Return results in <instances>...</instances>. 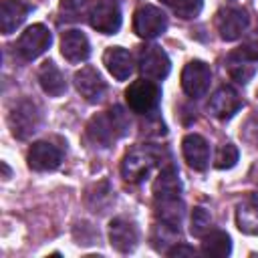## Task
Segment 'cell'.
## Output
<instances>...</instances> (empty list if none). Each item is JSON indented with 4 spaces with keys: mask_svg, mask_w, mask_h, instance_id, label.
Here are the masks:
<instances>
[{
    "mask_svg": "<svg viewBox=\"0 0 258 258\" xmlns=\"http://www.w3.org/2000/svg\"><path fill=\"white\" fill-rule=\"evenodd\" d=\"M250 179H252L254 183H258V163L252 165V169H250Z\"/></svg>",
    "mask_w": 258,
    "mask_h": 258,
    "instance_id": "cell-31",
    "label": "cell"
},
{
    "mask_svg": "<svg viewBox=\"0 0 258 258\" xmlns=\"http://www.w3.org/2000/svg\"><path fill=\"white\" fill-rule=\"evenodd\" d=\"M50 42H52L50 30L44 24H32L20 34L16 50L24 60H34L48 50Z\"/></svg>",
    "mask_w": 258,
    "mask_h": 258,
    "instance_id": "cell-7",
    "label": "cell"
},
{
    "mask_svg": "<svg viewBox=\"0 0 258 258\" xmlns=\"http://www.w3.org/2000/svg\"><path fill=\"white\" fill-rule=\"evenodd\" d=\"M30 12H32V4H28L26 0H2V4H0V30L4 34L14 32L26 20V16Z\"/></svg>",
    "mask_w": 258,
    "mask_h": 258,
    "instance_id": "cell-16",
    "label": "cell"
},
{
    "mask_svg": "<svg viewBox=\"0 0 258 258\" xmlns=\"http://www.w3.org/2000/svg\"><path fill=\"white\" fill-rule=\"evenodd\" d=\"M161 99V89L151 79H137L133 81L125 91V101L133 113L149 115L157 109Z\"/></svg>",
    "mask_w": 258,
    "mask_h": 258,
    "instance_id": "cell-3",
    "label": "cell"
},
{
    "mask_svg": "<svg viewBox=\"0 0 258 258\" xmlns=\"http://www.w3.org/2000/svg\"><path fill=\"white\" fill-rule=\"evenodd\" d=\"M248 12L238 6H226L216 14V28L224 40H236L248 28Z\"/></svg>",
    "mask_w": 258,
    "mask_h": 258,
    "instance_id": "cell-10",
    "label": "cell"
},
{
    "mask_svg": "<svg viewBox=\"0 0 258 258\" xmlns=\"http://www.w3.org/2000/svg\"><path fill=\"white\" fill-rule=\"evenodd\" d=\"M38 81L40 87L46 95L50 97H60L67 91V81L62 77V73L56 69V64L52 60H44L38 69Z\"/></svg>",
    "mask_w": 258,
    "mask_h": 258,
    "instance_id": "cell-21",
    "label": "cell"
},
{
    "mask_svg": "<svg viewBox=\"0 0 258 258\" xmlns=\"http://www.w3.org/2000/svg\"><path fill=\"white\" fill-rule=\"evenodd\" d=\"M161 163V151L153 145H141L131 149L121 161V175L129 183H139L149 177L151 169Z\"/></svg>",
    "mask_w": 258,
    "mask_h": 258,
    "instance_id": "cell-2",
    "label": "cell"
},
{
    "mask_svg": "<svg viewBox=\"0 0 258 258\" xmlns=\"http://www.w3.org/2000/svg\"><path fill=\"white\" fill-rule=\"evenodd\" d=\"M240 107H242V99L232 87H220L210 97V103H208V111L220 121L232 119L240 111Z\"/></svg>",
    "mask_w": 258,
    "mask_h": 258,
    "instance_id": "cell-14",
    "label": "cell"
},
{
    "mask_svg": "<svg viewBox=\"0 0 258 258\" xmlns=\"http://www.w3.org/2000/svg\"><path fill=\"white\" fill-rule=\"evenodd\" d=\"M169 71H171V62L161 46L149 44L139 50V73L145 79L161 81L169 75Z\"/></svg>",
    "mask_w": 258,
    "mask_h": 258,
    "instance_id": "cell-8",
    "label": "cell"
},
{
    "mask_svg": "<svg viewBox=\"0 0 258 258\" xmlns=\"http://www.w3.org/2000/svg\"><path fill=\"white\" fill-rule=\"evenodd\" d=\"M185 214V206L179 200V196H169V198H155V216L159 222L179 228L181 220Z\"/></svg>",
    "mask_w": 258,
    "mask_h": 258,
    "instance_id": "cell-19",
    "label": "cell"
},
{
    "mask_svg": "<svg viewBox=\"0 0 258 258\" xmlns=\"http://www.w3.org/2000/svg\"><path fill=\"white\" fill-rule=\"evenodd\" d=\"M89 24L103 34H115L121 28V8L115 0H95L87 10Z\"/></svg>",
    "mask_w": 258,
    "mask_h": 258,
    "instance_id": "cell-4",
    "label": "cell"
},
{
    "mask_svg": "<svg viewBox=\"0 0 258 258\" xmlns=\"http://www.w3.org/2000/svg\"><path fill=\"white\" fill-rule=\"evenodd\" d=\"M238 161V147L232 143H222L216 149V157H214V165L218 169H230L234 167Z\"/></svg>",
    "mask_w": 258,
    "mask_h": 258,
    "instance_id": "cell-26",
    "label": "cell"
},
{
    "mask_svg": "<svg viewBox=\"0 0 258 258\" xmlns=\"http://www.w3.org/2000/svg\"><path fill=\"white\" fill-rule=\"evenodd\" d=\"M103 64L107 71L113 75L117 81H127L129 75L133 73V58L131 52L125 50L123 46H109L103 54Z\"/></svg>",
    "mask_w": 258,
    "mask_h": 258,
    "instance_id": "cell-18",
    "label": "cell"
},
{
    "mask_svg": "<svg viewBox=\"0 0 258 258\" xmlns=\"http://www.w3.org/2000/svg\"><path fill=\"white\" fill-rule=\"evenodd\" d=\"M181 151L187 161V165L196 171H204L210 163V145L202 135L189 133L181 141Z\"/></svg>",
    "mask_w": 258,
    "mask_h": 258,
    "instance_id": "cell-15",
    "label": "cell"
},
{
    "mask_svg": "<svg viewBox=\"0 0 258 258\" xmlns=\"http://www.w3.org/2000/svg\"><path fill=\"white\" fill-rule=\"evenodd\" d=\"M181 191V183H179V175L177 169L173 165H167L159 171L155 183H153V196L155 198H169V196H179Z\"/></svg>",
    "mask_w": 258,
    "mask_h": 258,
    "instance_id": "cell-24",
    "label": "cell"
},
{
    "mask_svg": "<svg viewBox=\"0 0 258 258\" xmlns=\"http://www.w3.org/2000/svg\"><path fill=\"white\" fill-rule=\"evenodd\" d=\"M127 131H129V121L121 107H111V109L95 115L87 125L89 139L93 143H99L101 147L113 145Z\"/></svg>",
    "mask_w": 258,
    "mask_h": 258,
    "instance_id": "cell-1",
    "label": "cell"
},
{
    "mask_svg": "<svg viewBox=\"0 0 258 258\" xmlns=\"http://www.w3.org/2000/svg\"><path fill=\"white\" fill-rule=\"evenodd\" d=\"M75 87L81 93V97H85L89 103L101 101L105 97V91H107L103 77L93 67H83L81 71L75 73Z\"/></svg>",
    "mask_w": 258,
    "mask_h": 258,
    "instance_id": "cell-13",
    "label": "cell"
},
{
    "mask_svg": "<svg viewBox=\"0 0 258 258\" xmlns=\"http://www.w3.org/2000/svg\"><path fill=\"white\" fill-rule=\"evenodd\" d=\"M165 6H169L179 18H194L202 10V0H161Z\"/></svg>",
    "mask_w": 258,
    "mask_h": 258,
    "instance_id": "cell-25",
    "label": "cell"
},
{
    "mask_svg": "<svg viewBox=\"0 0 258 258\" xmlns=\"http://www.w3.org/2000/svg\"><path fill=\"white\" fill-rule=\"evenodd\" d=\"M238 230L250 236H258V196H250L236 208Z\"/></svg>",
    "mask_w": 258,
    "mask_h": 258,
    "instance_id": "cell-20",
    "label": "cell"
},
{
    "mask_svg": "<svg viewBox=\"0 0 258 258\" xmlns=\"http://www.w3.org/2000/svg\"><path fill=\"white\" fill-rule=\"evenodd\" d=\"M60 52L69 62H83L91 54L89 38L81 30H67L60 36Z\"/></svg>",
    "mask_w": 258,
    "mask_h": 258,
    "instance_id": "cell-17",
    "label": "cell"
},
{
    "mask_svg": "<svg viewBox=\"0 0 258 258\" xmlns=\"http://www.w3.org/2000/svg\"><path fill=\"white\" fill-rule=\"evenodd\" d=\"M167 28V16L161 8L143 4L133 14V30L141 38H157Z\"/></svg>",
    "mask_w": 258,
    "mask_h": 258,
    "instance_id": "cell-6",
    "label": "cell"
},
{
    "mask_svg": "<svg viewBox=\"0 0 258 258\" xmlns=\"http://www.w3.org/2000/svg\"><path fill=\"white\" fill-rule=\"evenodd\" d=\"M165 254L167 256H196L198 252H196V248H191L187 244H177L175 242V246L169 248V250H165Z\"/></svg>",
    "mask_w": 258,
    "mask_h": 258,
    "instance_id": "cell-30",
    "label": "cell"
},
{
    "mask_svg": "<svg viewBox=\"0 0 258 258\" xmlns=\"http://www.w3.org/2000/svg\"><path fill=\"white\" fill-rule=\"evenodd\" d=\"M8 125L12 129L14 137L28 139L34 131H38V125H40V111H38V107L32 101H28V99L18 101L10 109Z\"/></svg>",
    "mask_w": 258,
    "mask_h": 258,
    "instance_id": "cell-5",
    "label": "cell"
},
{
    "mask_svg": "<svg viewBox=\"0 0 258 258\" xmlns=\"http://www.w3.org/2000/svg\"><path fill=\"white\" fill-rule=\"evenodd\" d=\"M109 240H111V246L117 250V252H133L137 242H139V230L137 226L127 220V218H115L111 224H109Z\"/></svg>",
    "mask_w": 258,
    "mask_h": 258,
    "instance_id": "cell-11",
    "label": "cell"
},
{
    "mask_svg": "<svg viewBox=\"0 0 258 258\" xmlns=\"http://www.w3.org/2000/svg\"><path fill=\"white\" fill-rule=\"evenodd\" d=\"M87 10H89V6L85 4V0H62L60 2V12L64 14L62 18L71 20V22L81 20L83 14L87 16Z\"/></svg>",
    "mask_w": 258,
    "mask_h": 258,
    "instance_id": "cell-28",
    "label": "cell"
},
{
    "mask_svg": "<svg viewBox=\"0 0 258 258\" xmlns=\"http://www.w3.org/2000/svg\"><path fill=\"white\" fill-rule=\"evenodd\" d=\"M212 81V71L204 60H189L181 71V89L187 97L198 99L202 97Z\"/></svg>",
    "mask_w": 258,
    "mask_h": 258,
    "instance_id": "cell-9",
    "label": "cell"
},
{
    "mask_svg": "<svg viewBox=\"0 0 258 258\" xmlns=\"http://www.w3.org/2000/svg\"><path fill=\"white\" fill-rule=\"evenodd\" d=\"M202 254L210 256V258H224L232 252V242L230 236L222 230H210L204 238H202Z\"/></svg>",
    "mask_w": 258,
    "mask_h": 258,
    "instance_id": "cell-23",
    "label": "cell"
},
{
    "mask_svg": "<svg viewBox=\"0 0 258 258\" xmlns=\"http://www.w3.org/2000/svg\"><path fill=\"white\" fill-rule=\"evenodd\" d=\"M242 54H246L248 58H252V60H258V30L254 32V34H250L244 42H242V46L238 48Z\"/></svg>",
    "mask_w": 258,
    "mask_h": 258,
    "instance_id": "cell-29",
    "label": "cell"
},
{
    "mask_svg": "<svg viewBox=\"0 0 258 258\" xmlns=\"http://www.w3.org/2000/svg\"><path fill=\"white\" fill-rule=\"evenodd\" d=\"M28 165L34 171H52L60 165L62 153L56 145L48 143V141H36L30 145L28 149Z\"/></svg>",
    "mask_w": 258,
    "mask_h": 258,
    "instance_id": "cell-12",
    "label": "cell"
},
{
    "mask_svg": "<svg viewBox=\"0 0 258 258\" xmlns=\"http://www.w3.org/2000/svg\"><path fill=\"white\" fill-rule=\"evenodd\" d=\"M254 62H256V60L248 58V56L242 54L240 50H234V52H230L228 58H226V69H228V75H230L236 83L246 85V83L254 77V73H256V64H254Z\"/></svg>",
    "mask_w": 258,
    "mask_h": 258,
    "instance_id": "cell-22",
    "label": "cell"
},
{
    "mask_svg": "<svg viewBox=\"0 0 258 258\" xmlns=\"http://www.w3.org/2000/svg\"><path fill=\"white\" fill-rule=\"evenodd\" d=\"M210 230H212V216H210V212L204 210V208H194L189 232H191L196 238H204Z\"/></svg>",
    "mask_w": 258,
    "mask_h": 258,
    "instance_id": "cell-27",
    "label": "cell"
}]
</instances>
